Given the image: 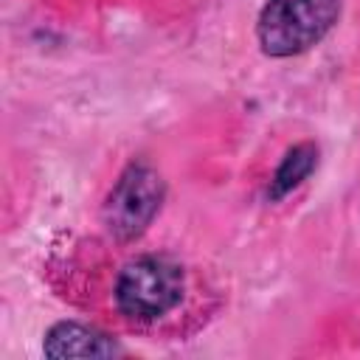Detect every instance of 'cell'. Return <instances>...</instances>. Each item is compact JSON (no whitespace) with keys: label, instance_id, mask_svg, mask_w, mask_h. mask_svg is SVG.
I'll use <instances>...</instances> for the list:
<instances>
[{"label":"cell","instance_id":"cell-1","mask_svg":"<svg viewBox=\"0 0 360 360\" xmlns=\"http://www.w3.org/2000/svg\"><path fill=\"white\" fill-rule=\"evenodd\" d=\"M194 295L188 267L169 253H141L115 267L110 301L121 321L135 329L163 332L180 326Z\"/></svg>","mask_w":360,"mask_h":360},{"label":"cell","instance_id":"cell-2","mask_svg":"<svg viewBox=\"0 0 360 360\" xmlns=\"http://www.w3.org/2000/svg\"><path fill=\"white\" fill-rule=\"evenodd\" d=\"M340 6L343 0H267L259 11L256 39L276 59L304 53L332 31Z\"/></svg>","mask_w":360,"mask_h":360},{"label":"cell","instance_id":"cell-3","mask_svg":"<svg viewBox=\"0 0 360 360\" xmlns=\"http://www.w3.org/2000/svg\"><path fill=\"white\" fill-rule=\"evenodd\" d=\"M163 197H166L163 177L143 160L129 163L118 174L115 186L110 188L104 208H101V219H104L110 236L115 242L138 239L158 217Z\"/></svg>","mask_w":360,"mask_h":360},{"label":"cell","instance_id":"cell-4","mask_svg":"<svg viewBox=\"0 0 360 360\" xmlns=\"http://www.w3.org/2000/svg\"><path fill=\"white\" fill-rule=\"evenodd\" d=\"M42 352L48 357H112L121 352V346L90 323L62 321L48 329Z\"/></svg>","mask_w":360,"mask_h":360},{"label":"cell","instance_id":"cell-5","mask_svg":"<svg viewBox=\"0 0 360 360\" xmlns=\"http://www.w3.org/2000/svg\"><path fill=\"white\" fill-rule=\"evenodd\" d=\"M318 166V146L315 143H298L292 146L284 160L278 163L273 180H270V188H267V197L270 200H281L284 194H290L292 188H298L309 174L312 169Z\"/></svg>","mask_w":360,"mask_h":360}]
</instances>
